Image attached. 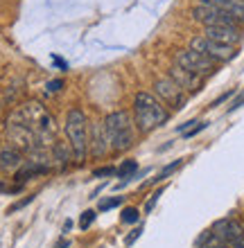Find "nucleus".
Listing matches in <instances>:
<instances>
[{
	"label": "nucleus",
	"mask_w": 244,
	"mask_h": 248,
	"mask_svg": "<svg viewBox=\"0 0 244 248\" xmlns=\"http://www.w3.org/2000/svg\"><path fill=\"white\" fill-rule=\"evenodd\" d=\"M167 120H170V111L165 108V104L156 95L147 91L136 93V97H133V124H136L138 133H152L154 129L163 126Z\"/></svg>",
	"instance_id": "1"
},
{
	"label": "nucleus",
	"mask_w": 244,
	"mask_h": 248,
	"mask_svg": "<svg viewBox=\"0 0 244 248\" xmlns=\"http://www.w3.org/2000/svg\"><path fill=\"white\" fill-rule=\"evenodd\" d=\"M23 122L36 133L41 147H50L54 144V136H57V120L46 106L36 102V99H27L16 108Z\"/></svg>",
	"instance_id": "2"
},
{
	"label": "nucleus",
	"mask_w": 244,
	"mask_h": 248,
	"mask_svg": "<svg viewBox=\"0 0 244 248\" xmlns=\"http://www.w3.org/2000/svg\"><path fill=\"white\" fill-rule=\"evenodd\" d=\"M64 133L75 154V163L86 160L91 154V124L81 108H70L66 113V122H64Z\"/></svg>",
	"instance_id": "3"
},
{
	"label": "nucleus",
	"mask_w": 244,
	"mask_h": 248,
	"mask_svg": "<svg viewBox=\"0 0 244 248\" xmlns=\"http://www.w3.org/2000/svg\"><path fill=\"white\" fill-rule=\"evenodd\" d=\"M106 136L111 142V151L120 154V151L131 149L136 142V124H133V115L129 111H113L104 118Z\"/></svg>",
	"instance_id": "4"
},
{
	"label": "nucleus",
	"mask_w": 244,
	"mask_h": 248,
	"mask_svg": "<svg viewBox=\"0 0 244 248\" xmlns=\"http://www.w3.org/2000/svg\"><path fill=\"white\" fill-rule=\"evenodd\" d=\"M5 136H7V140H9V144L16 147V149H20L23 154H32V151L41 149L36 133L23 122L18 111L9 113V118H7V122H5Z\"/></svg>",
	"instance_id": "5"
},
{
	"label": "nucleus",
	"mask_w": 244,
	"mask_h": 248,
	"mask_svg": "<svg viewBox=\"0 0 244 248\" xmlns=\"http://www.w3.org/2000/svg\"><path fill=\"white\" fill-rule=\"evenodd\" d=\"M174 65L183 68V70L192 72V75H199V77H208V75H215L217 72V61L208 59L201 52H195V50H179L174 54Z\"/></svg>",
	"instance_id": "6"
},
{
	"label": "nucleus",
	"mask_w": 244,
	"mask_h": 248,
	"mask_svg": "<svg viewBox=\"0 0 244 248\" xmlns=\"http://www.w3.org/2000/svg\"><path fill=\"white\" fill-rule=\"evenodd\" d=\"M190 50L201 52L204 57H208V59H212V61H217V63H226V61H233L235 57H238V50H235V47L222 46V43H217V41L206 39L204 34L192 36V39H190Z\"/></svg>",
	"instance_id": "7"
},
{
	"label": "nucleus",
	"mask_w": 244,
	"mask_h": 248,
	"mask_svg": "<svg viewBox=\"0 0 244 248\" xmlns=\"http://www.w3.org/2000/svg\"><path fill=\"white\" fill-rule=\"evenodd\" d=\"M154 91H156V97H159L165 106L177 108V111L179 108H183L185 102H188V93H185L183 88L170 77V75L156 79V81H154Z\"/></svg>",
	"instance_id": "8"
},
{
	"label": "nucleus",
	"mask_w": 244,
	"mask_h": 248,
	"mask_svg": "<svg viewBox=\"0 0 244 248\" xmlns=\"http://www.w3.org/2000/svg\"><path fill=\"white\" fill-rule=\"evenodd\" d=\"M192 18L201 23L204 27H217V25H235L240 27V23L233 18L231 14L222 12V9H215L211 5H197L192 9Z\"/></svg>",
	"instance_id": "9"
},
{
	"label": "nucleus",
	"mask_w": 244,
	"mask_h": 248,
	"mask_svg": "<svg viewBox=\"0 0 244 248\" xmlns=\"http://www.w3.org/2000/svg\"><path fill=\"white\" fill-rule=\"evenodd\" d=\"M211 230L217 239H222V242L228 244V246H233V244H238L240 239H244V223H240L238 219H233V217H224V219L215 221Z\"/></svg>",
	"instance_id": "10"
},
{
	"label": "nucleus",
	"mask_w": 244,
	"mask_h": 248,
	"mask_svg": "<svg viewBox=\"0 0 244 248\" xmlns=\"http://www.w3.org/2000/svg\"><path fill=\"white\" fill-rule=\"evenodd\" d=\"M204 36L211 41H217L222 46L238 47L242 43V30L235 25H217V27H204Z\"/></svg>",
	"instance_id": "11"
},
{
	"label": "nucleus",
	"mask_w": 244,
	"mask_h": 248,
	"mask_svg": "<svg viewBox=\"0 0 244 248\" xmlns=\"http://www.w3.org/2000/svg\"><path fill=\"white\" fill-rule=\"evenodd\" d=\"M109 151H111V142H109V136H106L104 120L91 124V154L95 158H102Z\"/></svg>",
	"instance_id": "12"
},
{
	"label": "nucleus",
	"mask_w": 244,
	"mask_h": 248,
	"mask_svg": "<svg viewBox=\"0 0 244 248\" xmlns=\"http://www.w3.org/2000/svg\"><path fill=\"white\" fill-rule=\"evenodd\" d=\"M25 165V156H23V151L12 147V144H7L0 149V171H5V174H16Z\"/></svg>",
	"instance_id": "13"
},
{
	"label": "nucleus",
	"mask_w": 244,
	"mask_h": 248,
	"mask_svg": "<svg viewBox=\"0 0 244 248\" xmlns=\"http://www.w3.org/2000/svg\"><path fill=\"white\" fill-rule=\"evenodd\" d=\"M170 77L177 81L185 93H197L201 86H204V77H199V75H192V72L183 70V68H179V65H172L170 70Z\"/></svg>",
	"instance_id": "14"
},
{
	"label": "nucleus",
	"mask_w": 244,
	"mask_h": 248,
	"mask_svg": "<svg viewBox=\"0 0 244 248\" xmlns=\"http://www.w3.org/2000/svg\"><path fill=\"white\" fill-rule=\"evenodd\" d=\"M199 5H211L215 9L231 14L238 23H244V0H199Z\"/></svg>",
	"instance_id": "15"
},
{
	"label": "nucleus",
	"mask_w": 244,
	"mask_h": 248,
	"mask_svg": "<svg viewBox=\"0 0 244 248\" xmlns=\"http://www.w3.org/2000/svg\"><path fill=\"white\" fill-rule=\"evenodd\" d=\"M136 167H138V165H136V160H125V163L120 165L118 176H120V178H125V181H122V185H125L127 181L131 178V174H133V171H136Z\"/></svg>",
	"instance_id": "16"
},
{
	"label": "nucleus",
	"mask_w": 244,
	"mask_h": 248,
	"mask_svg": "<svg viewBox=\"0 0 244 248\" xmlns=\"http://www.w3.org/2000/svg\"><path fill=\"white\" fill-rule=\"evenodd\" d=\"M140 219V210L138 208H122V215H120V221L122 223H136Z\"/></svg>",
	"instance_id": "17"
},
{
	"label": "nucleus",
	"mask_w": 244,
	"mask_h": 248,
	"mask_svg": "<svg viewBox=\"0 0 244 248\" xmlns=\"http://www.w3.org/2000/svg\"><path fill=\"white\" fill-rule=\"evenodd\" d=\"M181 165H183V160H174V163H170V165H167V167H163V170L159 171V176H156V178H152V183H159V181H165V178L170 176L172 171H177L179 167H181Z\"/></svg>",
	"instance_id": "18"
},
{
	"label": "nucleus",
	"mask_w": 244,
	"mask_h": 248,
	"mask_svg": "<svg viewBox=\"0 0 244 248\" xmlns=\"http://www.w3.org/2000/svg\"><path fill=\"white\" fill-rule=\"evenodd\" d=\"M95 217H98V215H95V210H86L84 215L80 217V228H81V230L91 228V226H93V221H95Z\"/></svg>",
	"instance_id": "19"
},
{
	"label": "nucleus",
	"mask_w": 244,
	"mask_h": 248,
	"mask_svg": "<svg viewBox=\"0 0 244 248\" xmlns=\"http://www.w3.org/2000/svg\"><path fill=\"white\" fill-rule=\"evenodd\" d=\"M120 203H122V196H113V199H104V201H99V210H102V212H106V210L118 208Z\"/></svg>",
	"instance_id": "20"
},
{
	"label": "nucleus",
	"mask_w": 244,
	"mask_h": 248,
	"mask_svg": "<svg viewBox=\"0 0 244 248\" xmlns=\"http://www.w3.org/2000/svg\"><path fill=\"white\" fill-rule=\"evenodd\" d=\"M163 189H165V187H159V189H156V192H154V194H152V199H149V201L145 203V212H152V210H154V205L159 203L161 194H163Z\"/></svg>",
	"instance_id": "21"
},
{
	"label": "nucleus",
	"mask_w": 244,
	"mask_h": 248,
	"mask_svg": "<svg viewBox=\"0 0 244 248\" xmlns=\"http://www.w3.org/2000/svg\"><path fill=\"white\" fill-rule=\"evenodd\" d=\"M211 239H212V232H211V230H204V232L199 235V239L195 242V246H197V248H206Z\"/></svg>",
	"instance_id": "22"
},
{
	"label": "nucleus",
	"mask_w": 244,
	"mask_h": 248,
	"mask_svg": "<svg viewBox=\"0 0 244 248\" xmlns=\"http://www.w3.org/2000/svg\"><path fill=\"white\" fill-rule=\"evenodd\" d=\"M113 174H118L115 167H99V170L93 171V176L95 178H102V176H113Z\"/></svg>",
	"instance_id": "23"
},
{
	"label": "nucleus",
	"mask_w": 244,
	"mask_h": 248,
	"mask_svg": "<svg viewBox=\"0 0 244 248\" xmlns=\"http://www.w3.org/2000/svg\"><path fill=\"white\" fill-rule=\"evenodd\" d=\"M140 235H143V226H138V228H133L131 232H129V235L125 237V244H127V246H131V244L136 242V239H138Z\"/></svg>",
	"instance_id": "24"
},
{
	"label": "nucleus",
	"mask_w": 244,
	"mask_h": 248,
	"mask_svg": "<svg viewBox=\"0 0 244 248\" xmlns=\"http://www.w3.org/2000/svg\"><path fill=\"white\" fill-rule=\"evenodd\" d=\"M48 93H59L61 88H64V81L61 79H52V81H48Z\"/></svg>",
	"instance_id": "25"
},
{
	"label": "nucleus",
	"mask_w": 244,
	"mask_h": 248,
	"mask_svg": "<svg viewBox=\"0 0 244 248\" xmlns=\"http://www.w3.org/2000/svg\"><path fill=\"white\" fill-rule=\"evenodd\" d=\"M30 201H34V196H27V199H23V201H18V203H14V205H12V208H9V210H7V212H9V215H12V212H16V210H20V208H25V205H27V203H30Z\"/></svg>",
	"instance_id": "26"
},
{
	"label": "nucleus",
	"mask_w": 244,
	"mask_h": 248,
	"mask_svg": "<svg viewBox=\"0 0 244 248\" xmlns=\"http://www.w3.org/2000/svg\"><path fill=\"white\" fill-rule=\"evenodd\" d=\"M211 232H212V230H211ZM206 248H231V246H228V244H224L222 239H217V237L212 235V239L208 242V246H206Z\"/></svg>",
	"instance_id": "27"
},
{
	"label": "nucleus",
	"mask_w": 244,
	"mask_h": 248,
	"mask_svg": "<svg viewBox=\"0 0 244 248\" xmlns=\"http://www.w3.org/2000/svg\"><path fill=\"white\" fill-rule=\"evenodd\" d=\"M240 106H244V93H242V95H240V97H238V99H235V102H233V104H231V108H228V113L238 111Z\"/></svg>",
	"instance_id": "28"
},
{
	"label": "nucleus",
	"mask_w": 244,
	"mask_h": 248,
	"mask_svg": "<svg viewBox=\"0 0 244 248\" xmlns=\"http://www.w3.org/2000/svg\"><path fill=\"white\" fill-rule=\"evenodd\" d=\"M231 95H233V91L224 93V95H222V97H219V99H215V102H212V106H219V104H222V102H224V99H228V97H231Z\"/></svg>",
	"instance_id": "29"
},
{
	"label": "nucleus",
	"mask_w": 244,
	"mask_h": 248,
	"mask_svg": "<svg viewBox=\"0 0 244 248\" xmlns=\"http://www.w3.org/2000/svg\"><path fill=\"white\" fill-rule=\"evenodd\" d=\"M52 248H70V242H68V239H59V242L54 244Z\"/></svg>",
	"instance_id": "30"
},
{
	"label": "nucleus",
	"mask_w": 244,
	"mask_h": 248,
	"mask_svg": "<svg viewBox=\"0 0 244 248\" xmlns=\"http://www.w3.org/2000/svg\"><path fill=\"white\" fill-rule=\"evenodd\" d=\"M70 228H73V221H70V219H68V221L64 223V235H66V232H70Z\"/></svg>",
	"instance_id": "31"
},
{
	"label": "nucleus",
	"mask_w": 244,
	"mask_h": 248,
	"mask_svg": "<svg viewBox=\"0 0 244 248\" xmlns=\"http://www.w3.org/2000/svg\"><path fill=\"white\" fill-rule=\"evenodd\" d=\"M0 149H2V147H0Z\"/></svg>",
	"instance_id": "32"
}]
</instances>
